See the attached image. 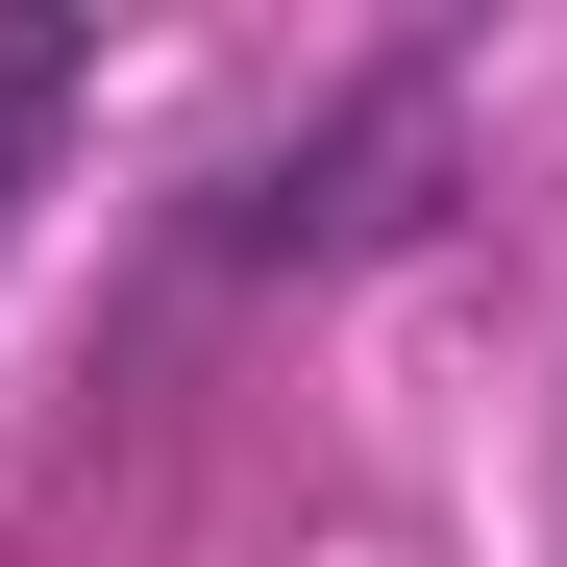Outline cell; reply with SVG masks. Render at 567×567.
Instances as JSON below:
<instances>
[{
    "mask_svg": "<svg viewBox=\"0 0 567 567\" xmlns=\"http://www.w3.org/2000/svg\"><path fill=\"white\" fill-rule=\"evenodd\" d=\"M444 173H468V50H346L297 124H247L198 148L148 198V297H297V271H370V247H420L444 223Z\"/></svg>",
    "mask_w": 567,
    "mask_h": 567,
    "instance_id": "cell-1",
    "label": "cell"
},
{
    "mask_svg": "<svg viewBox=\"0 0 567 567\" xmlns=\"http://www.w3.org/2000/svg\"><path fill=\"white\" fill-rule=\"evenodd\" d=\"M74 124H100V25H74V0H0V247H25Z\"/></svg>",
    "mask_w": 567,
    "mask_h": 567,
    "instance_id": "cell-2",
    "label": "cell"
}]
</instances>
